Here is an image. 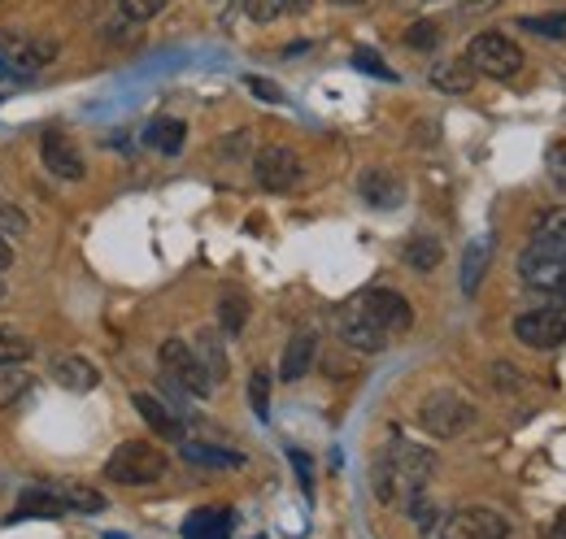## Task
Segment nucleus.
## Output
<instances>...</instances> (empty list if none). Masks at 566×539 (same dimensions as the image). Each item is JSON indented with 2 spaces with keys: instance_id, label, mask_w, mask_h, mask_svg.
Here are the masks:
<instances>
[{
  "instance_id": "nucleus-13",
  "label": "nucleus",
  "mask_w": 566,
  "mask_h": 539,
  "mask_svg": "<svg viewBox=\"0 0 566 539\" xmlns=\"http://www.w3.org/2000/svg\"><path fill=\"white\" fill-rule=\"evenodd\" d=\"M357 192H361V201L370 204V209H384V213L406 201V188H401V179L392 170H361Z\"/></svg>"
},
{
  "instance_id": "nucleus-42",
  "label": "nucleus",
  "mask_w": 566,
  "mask_h": 539,
  "mask_svg": "<svg viewBox=\"0 0 566 539\" xmlns=\"http://www.w3.org/2000/svg\"><path fill=\"white\" fill-rule=\"evenodd\" d=\"M493 4H501V0H467L462 9H467V13H484V9H493Z\"/></svg>"
},
{
  "instance_id": "nucleus-15",
  "label": "nucleus",
  "mask_w": 566,
  "mask_h": 539,
  "mask_svg": "<svg viewBox=\"0 0 566 539\" xmlns=\"http://www.w3.org/2000/svg\"><path fill=\"white\" fill-rule=\"evenodd\" d=\"M314 352H318V336H314V331H301V336L287 339V348H283V361H280V379H283V383H296V379H305V374H310V366H314Z\"/></svg>"
},
{
  "instance_id": "nucleus-19",
  "label": "nucleus",
  "mask_w": 566,
  "mask_h": 539,
  "mask_svg": "<svg viewBox=\"0 0 566 539\" xmlns=\"http://www.w3.org/2000/svg\"><path fill=\"white\" fill-rule=\"evenodd\" d=\"M184 539H231V514L227 509H192L184 522Z\"/></svg>"
},
{
  "instance_id": "nucleus-17",
  "label": "nucleus",
  "mask_w": 566,
  "mask_h": 539,
  "mask_svg": "<svg viewBox=\"0 0 566 539\" xmlns=\"http://www.w3.org/2000/svg\"><path fill=\"white\" fill-rule=\"evenodd\" d=\"M53 379L66 388V392H92L101 383V370L87 361V357H57L53 361Z\"/></svg>"
},
{
  "instance_id": "nucleus-12",
  "label": "nucleus",
  "mask_w": 566,
  "mask_h": 539,
  "mask_svg": "<svg viewBox=\"0 0 566 539\" xmlns=\"http://www.w3.org/2000/svg\"><path fill=\"white\" fill-rule=\"evenodd\" d=\"M336 331H340V339H345L349 348H357V352H384V344H388V331H384V327L361 309V300H357V296L340 309Z\"/></svg>"
},
{
  "instance_id": "nucleus-31",
  "label": "nucleus",
  "mask_w": 566,
  "mask_h": 539,
  "mask_svg": "<svg viewBox=\"0 0 566 539\" xmlns=\"http://www.w3.org/2000/svg\"><path fill=\"white\" fill-rule=\"evenodd\" d=\"M249 401H253V413H258V418L271 413V374H266V370H253V379H249Z\"/></svg>"
},
{
  "instance_id": "nucleus-11",
  "label": "nucleus",
  "mask_w": 566,
  "mask_h": 539,
  "mask_svg": "<svg viewBox=\"0 0 566 539\" xmlns=\"http://www.w3.org/2000/svg\"><path fill=\"white\" fill-rule=\"evenodd\" d=\"M514 336L527 348H563L566 344V314L563 309H527L514 318Z\"/></svg>"
},
{
  "instance_id": "nucleus-39",
  "label": "nucleus",
  "mask_w": 566,
  "mask_h": 539,
  "mask_svg": "<svg viewBox=\"0 0 566 539\" xmlns=\"http://www.w3.org/2000/svg\"><path fill=\"white\" fill-rule=\"evenodd\" d=\"M354 62H357V66H361V70H366V74H379V78H392V70L384 66V62H379L375 53H357Z\"/></svg>"
},
{
  "instance_id": "nucleus-23",
  "label": "nucleus",
  "mask_w": 566,
  "mask_h": 539,
  "mask_svg": "<svg viewBox=\"0 0 566 539\" xmlns=\"http://www.w3.org/2000/svg\"><path fill=\"white\" fill-rule=\"evenodd\" d=\"M218 323H222L227 336H240L244 323H249V300H244L240 292H222V300H218Z\"/></svg>"
},
{
  "instance_id": "nucleus-24",
  "label": "nucleus",
  "mask_w": 566,
  "mask_h": 539,
  "mask_svg": "<svg viewBox=\"0 0 566 539\" xmlns=\"http://www.w3.org/2000/svg\"><path fill=\"white\" fill-rule=\"evenodd\" d=\"M57 492H62L66 509H78V514H101L105 509V496L92 492V487H83V483H57Z\"/></svg>"
},
{
  "instance_id": "nucleus-25",
  "label": "nucleus",
  "mask_w": 566,
  "mask_h": 539,
  "mask_svg": "<svg viewBox=\"0 0 566 539\" xmlns=\"http://www.w3.org/2000/svg\"><path fill=\"white\" fill-rule=\"evenodd\" d=\"M197 357H201V366H206V374H210L213 383L227 374V352H222V344H218L213 331H201V336H197Z\"/></svg>"
},
{
  "instance_id": "nucleus-29",
  "label": "nucleus",
  "mask_w": 566,
  "mask_h": 539,
  "mask_svg": "<svg viewBox=\"0 0 566 539\" xmlns=\"http://www.w3.org/2000/svg\"><path fill=\"white\" fill-rule=\"evenodd\" d=\"M523 31H536L541 40H566V13H545V18H523Z\"/></svg>"
},
{
  "instance_id": "nucleus-34",
  "label": "nucleus",
  "mask_w": 566,
  "mask_h": 539,
  "mask_svg": "<svg viewBox=\"0 0 566 539\" xmlns=\"http://www.w3.org/2000/svg\"><path fill=\"white\" fill-rule=\"evenodd\" d=\"M31 392V374H0V409Z\"/></svg>"
},
{
  "instance_id": "nucleus-18",
  "label": "nucleus",
  "mask_w": 566,
  "mask_h": 539,
  "mask_svg": "<svg viewBox=\"0 0 566 539\" xmlns=\"http://www.w3.org/2000/svg\"><path fill=\"white\" fill-rule=\"evenodd\" d=\"M489 262H493V235H480L467 244V257H462V292L475 296L484 274H489Z\"/></svg>"
},
{
  "instance_id": "nucleus-26",
  "label": "nucleus",
  "mask_w": 566,
  "mask_h": 539,
  "mask_svg": "<svg viewBox=\"0 0 566 539\" xmlns=\"http://www.w3.org/2000/svg\"><path fill=\"white\" fill-rule=\"evenodd\" d=\"M35 348H31V339L22 336V331H13V327H0V366H18V361H27Z\"/></svg>"
},
{
  "instance_id": "nucleus-28",
  "label": "nucleus",
  "mask_w": 566,
  "mask_h": 539,
  "mask_svg": "<svg viewBox=\"0 0 566 539\" xmlns=\"http://www.w3.org/2000/svg\"><path fill=\"white\" fill-rule=\"evenodd\" d=\"M406 262L415 270H436L440 266V244H436L431 235H415V240L406 244Z\"/></svg>"
},
{
  "instance_id": "nucleus-27",
  "label": "nucleus",
  "mask_w": 566,
  "mask_h": 539,
  "mask_svg": "<svg viewBox=\"0 0 566 539\" xmlns=\"http://www.w3.org/2000/svg\"><path fill=\"white\" fill-rule=\"evenodd\" d=\"M184 457H188L192 466H240V462H244L240 453H227V448H210V444H188V448H184Z\"/></svg>"
},
{
  "instance_id": "nucleus-43",
  "label": "nucleus",
  "mask_w": 566,
  "mask_h": 539,
  "mask_svg": "<svg viewBox=\"0 0 566 539\" xmlns=\"http://www.w3.org/2000/svg\"><path fill=\"white\" fill-rule=\"evenodd\" d=\"M9 266H13V249H9V244H4V235H0V274H4Z\"/></svg>"
},
{
  "instance_id": "nucleus-40",
  "label": "nucleus",
  "mask_w": 566,
  "mask_h": 539,
  "mask_svg": "<svg viewBox=\"0 0 566 539\" xmlns=\"http://www.w3.org/2000/svg\"><path fill=\"white\" fill-rule=\"evenodd\" d=\"M292 466H296V474H301V487L310 492V483H314V471H310V462H305V453H296V448H292Z\"/></svg>"
},
{
  "instance_id": "nucleus-3",
  "label": "nucleus",
  "mask_w": 566,
  "mask_h": 539,
  "mask_svg": "<svg viewBox=\"0 0 566 539\" xmlns=\"http://www.w3.org/2000/svg\"><path fill=\"white\" fill-rule=\"evenodd\" d=\"M166 474V453H157L153 444L144 440H127L114 448V457L105 462V478L109 483H127V487H140V483H157Z\"/></svg>"
},
{
  "instance_id": "nucleus-7",
  "label": "nucleus",
  "mask_w": 566,
  "mask_h": 539,
  "mask_svg": "<svg viewBox=\"0 0 566 539\" xmlns=\"http://www.w3.org/2000/svg\"><path fill=\"white\" fill-rule=\"evenodd\" d=\"M440 539H510V522L496 509L471 505V509H453L449 518H440Z\"/></svg>"
},
{
  "instance_id": "nucleus-4",
  "label": "nucleus",
  "mask_w": 566,
  "mask_h": 539,
  "mask_svg": "<svg viewBox=\"0 0 566 539\" xmlns=\"http://www.w3.org/2000/svg\"><path fill=\"white\" fill-rule=\"evenodd\" d=\"M467 62L475 74H489V78H514L518 70H523V49L510 40V35H501V31H484V35H475L471 40V49H467Z\"/></svg>"
},
{
  "instance_id": "nucleus-9",
  "label": "nucleus",
  "mask_w": 566,
  "mask_h": 539,
  "mask_svg": "<svg viewBox=\"0 0 566 539\" xmlns=\"http://www.w3.org/2000/svg\"><path fill=\"white\" fill-rule=\"evenodd\" d=\"M253 175H258V188H266V192H287V188H296V179H301V157H296L292 148H283V144H271V148H262V152L253 157Z\"/></svg>"
},
{
  "instance_id": "nucleus-38",
  "label": "nucleus",
  "mask_w": 566,
  "mask_h": 539,
  "mask_svg": "<svg viewBox=\"0 0 566 539\" xmlns=\"http://www.w3.org/2000/svg\"><path fill=\"white\" fill-rule=\"evenodd\" d=\"M22 231H27V218L9 201H0V235H22Z\"/></svg>"
},
{
  "instance_id": "nucleus-8",
  "label": "nucleus",
  "mask_w": 566,
  "mask_h": 539,
  "mask_svg": "<svg viewBox=\"0 0 566 539\" xmlns=\"http://www.w3.org/2000/svg\"><path fill=\"white\" fill-rule=\"evenodd\" d=\"M53 53H57V44H49V40L0 35V74H4V78H31Z\"/></svg>"
},
{
  "instance_id": "nucleus-32",
  "label": "nucleus",
  "mask_w": 566,
  "mask_h": 539,
  "mask_svg": "<svg viewBox=\"0 0 566 539\" xmlns=\"http://www.w3.org/2000/svg\"><path fill=\"white\" fill-rule=\"evenodd\" d=\"M532 235H566V204L558 209H541L532 222Z\"/></svg>"
},
{
  "instance_id": "nucleus-33",
  "label": "nucleus",
  "mask_w": 566,
  "mask_h": 539,
  "mask_svg": "<svg viewBox=\"0 0 566 539\" xmlns=\"http://www.w3.org/2000/svg\"><path fill=\"white\" fill-rule=\"evenodd\" d=\"M406 44H410V49H436V44H440V27H436V22H415V27L406 31Z\"/></svg>"
},
{
  "instance_id": "nucleus-35",
  "label": "nucleus",
  "mask_w": 566,
  "mask_h": 539,
  "mask_svg": "<svg viewBox=\"0 0 566 539\" xmlns=\"http://www.w3.org/2000/svg\"><path fill=\"white\" fill-rule=\"evenodd\" d=\"M244 13L253 22H275L283 13V0H244Z\"/></svg>"
},
{
  "instance_id": "nucleus-6",
  "label": "nucleus",
  "mask_w": 566,
  "mask_h": 539,
  "mask_svg": "<svg viewBox=\"0 0 566 539\" xmlns=\"http://www.w3.org/2000/svg\"><path fill=\"white\" fill-rule=\"evenodd\" d=\"M157 357H161L166 383H179V388H188L192 397H210L213 392V379L206 374V366H201V357H197L192 344H184V339H166Z\"/></svg>"
},
{
  "instance_id": "nucleus-45",
  "label": "nucleus",
  "mask_w": 566,
  "mask_h": 539,
  "mask_svg": "<svg viewBox=\"0 0 566 539\" xmlns=\"http://www.w3.org/2000/svg\"><path fill=\"white\" fill-rule=\"evenodd\" d=\"M549 539H566V514L554 522V527H549Z\"/></svg>"
},
{
  "instance_id": "nucleus-37",
  "label": "nucleus",
  "mask_w": 566,
  "mask_h": 539,
  "mask_svg": "<svg viewBox=\"0 0 566 539\" xmlns=\"http://www.w3.org/2000/svg\"><path fill=\"white\" fill-rule=\"evenodd\" d=\"M118 4H123V13H127V18L148 22V18H157V13H161V4H166V0H118Z\"/></svg>"
},
{
  "instance_id": "nucleus-20",
  "label": "nucleus",
  "mask_w": 566,
  "mask_h": 539,
  "mask_svg": "<svg viewBox=\"0 0 566 539\" xmlns=\"http://www.w3.org/2000/svg\"><path fill=\"white\" fill-rule=\"evenodd\" d=\"M136 409H140V418L157 431V435H161V440H184V422H179L166 404L157 401V397L140 392V397H136Z\"/></svg>"
},
{
  "instance_id": "nucleus-46",
  "label": "nucleus",
  "mask_w": 566,
  "mask_h": 539,
  "mask_svg": "<svg viewBox=\"0 0 566 539\" xmlns=\"http://www.w3.org/2000/svg\"><path fill=\"white\" fill-rule=\"evenodd\" d=\"M332 4H361V0H332Z\"/></svg>"
},
{
  "instance_id": "nucleus-41",
  "label": "nucleus",
  "mask_w": 566,
  "mask_h": 539,
  "mask_svg": "<svg viewBox=\"0 0 566 539\" xmlns=\"http://www.w3.org/2000/svg\"><path fill=\"white\" fill-rule=\"evenodd\" d=\"M249 87L258 92V96H266V101H283V92L275 83H262V78H249Z\"/></svg>"
},
{
  "instance_id": "nucleus-36",
  "label": "nucleus",
  "mask_w": 566,
  "mask_h": 539,
  "mask_svg": "<svg viewBox=\"0 0 566 539\" xmlns=\"http://www.w3.org/2000/svg\"><path fill=\"white\" fill-rule=\"evenodd\" d=\"M545 166H549L554 188H563V192H566V144H554V148L545 152Z\"/></svg>"
},
{
  "instance_id": "nucleus-2",
  "label": "nucleus",
  "mask_w": 566,
  "mask_h": 539,
  "mask_svg": "<svg viewBox=\"0 0 566 539\" xmlns=\"http://www.w3.org/2000/svg\"><path fill=\"white\" fill-rule=\"evenodd\" d=\"M518 274L536 292H566V235H532L518 257Z\"/></svg>"
},
{
  "instance_id": "nucleus-10",
  "label": "nucleus",
  "mask_w": 566,
  "mask_h": 539,
  "mask_svg": "<svg viewBox=\"0 0 566 539\" xmlns=\"http://www.w3.org/2000/svg\"><path fill=\"white\" fill-rule=\"evenodd\" d=\"M357 300H361V309L392 336V331H410V323H415V309H410V300L401 296V292H392V287H366V292H357Z\"/></svg>"
},
{
  "instance_id": "nucleus-22",
  "label": "nucleus",
  "mask_w": 566,
  "mask_h": 539,
  "mask_svg": "<svg viewBox=\"0 0 566 539\" xmlns=\"http://www.w3.org/2000/svg\"><path fill=\"white\" fill-rule=\"evenodd\" d=\"M148 148H157V152H166V157H175V152H184V139H188V127L179 123V118H157L153 127H148Z\"/></svg>"
},
{
  "instance_id": "nucleus-14",
  "label": "nucleus",
  "mask_w": 566,
  "mask_h": 539,
  "mask_svg": "<svg viewBox=\"0 0 566 539\" xmlns=\"http://www.w3.org/2000/svg\"><path fill=\"white\" fill-rule=\"evenodd\" d=\"M40 157H44L49 175H57V179H66V183H78V179H83V157H78V148H74L66 135H44Z\"/></svg>"
},
{
  "instance_id": "nucleus-16",
  "label": "nucleus",
  "mask_w": 566,
  "mask_h": 539,
  "mask_svg": "<svg viewBox=\"0 0 566 539\" xmlns=\"http://www.w3.org/2000/svg\"><path fill=\"white\" fill-rule=\"evenodd\" d=\"M62 514H71V509H66L57 487H27V496L13 509V522L18 518H62Z\"/></svg>"
},
{
  "instance_id": "nucleus-44",
  "label": "nucleus",
  "mask_w": 566,
  "mask_h": 539,
  "mask_svg": "<svg viewBox=\"0 0 566 539\" xmlns=\"http://www.w3.org/2000/svg\"><path fill=\"white\" fill-rule=\"evenodd\" d=\"M314 0H283V9H292V13H305Z\"/></svg>"
},
{
  "instance_id": "nucleus-21",
  "label": "nucleus",
  "mask_w": 566,
  "mask_h": 539,
  "mask_svg": "<svg viewBox=\"0 0 566 539\" xmlns=\"http://www.w3.org/2000/svg\"><path fill=\"white\" fill-rule=\"evenodd\" d=\"M431 83H436L440 92H449V96H462V92L475 87V70H471L467 57H462V62H444V66L431 70Z\"/></svg>"
},
{
  "instance_id": "nucleus-30",
  "label": "nucleus",
  "mask_w": 566,
  "mask_h": 539,
  "mask_svg": "<svg viewBox=\"0 0 566 539\" xmlns=\"http://www.w3.org/2000/svg\"><path fill=\"white\" fill-rule=\"evenodd\" d=\"M406 505H410V518H415V527H419L423 536H427V531H436V522H440V509L431 505V496H427V492L410 496Z\"/></svg>"
},
{
  "instance_id": "nucleus-5",
  "label": "nucleus",
  "mask_w": 566,
  "mask_h": 539,
  "mask_svg": "<svg viewBox=\"0 0 566 539\" xmlns=\"http://www.w3.org/2000/svg\"><path fill=\"white\" fill-rule=\"evenodd\" d=\"M419 422H423L431 435L453 440V435H462L475 422V404L467 401V397H458V392H431L419 404Z\"/></svg>"
},
{
  "instance_id": "nucleus-1",
  "label": "nucleus",
  "mask_w": 566,
  "mask_h": 539,
  "mask_svg": "<svg viewBox=\"0 0 566 539\" xmlns=\"http://www.w3.org/2000/svg\"><path fill=\"white\" fill-rule=\"evenodd\" d=\"M436 474V453H427L419 444H392L379 453L375 471H370V483H375V500L379 505H397V500H410L427 492Z\"/></svg>"
},
{
  "instance_id": "nucleus-47",
  "label": "nucleus",
  "mask_w": 566,
  "mask_h": 539,
  "mask_svg": "<svg viewBox=\"0 0 566 539\" xmlns=\"http://www.w3.org/2000/svg\"><path fill=\"white\" fill-rule=\"evenodd\" d=\"M0 296H4V283H0Z\"/></svg>"
}]
</instances>
